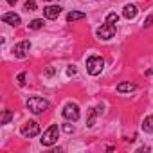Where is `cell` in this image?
<instances>
[{
	"instance_id": "ffe728a7",
	"label": "cell",
	"mask_w": 153,
	"mask_h": 153,
	"mask_svg": "<svg viewBox=\"0 0 153 153\" xmlns=\"http://www.w3.org/2000/svg\"><path fill=\"white\" fill-rule=\"evenodd\" d=\"M63 131L65 133H72L74 131V126L72 124H63Z\"/></svg>"
},
{
	"instance_id": "7a4b0ae2",
	"label": "cell",
	"mask_w": 153,
	"mask_h": 153,
	"mask_svg": "<svg viewBox=\"0 0 153 153\" xmlns=\"http://www.w3.org/2000/svg\"><path fill=\"white\" fill-rule=\"evenodd\" d=\"M103 67H105V59L101 56H90L87 59V70L90 76H97L103 72Z\"/></svg>"
},
{
	"instance_id": "44dd1931",
	"label": "cell",
	"mask_w": 153,
	"mask_h": 153,
	"mask_svg": "<svg viewBox=\"0 0 153 153\" xmlns=\"http://www.w3.org/2000/svg\"><path fill=\"white\" fill-rule=\"evenodd\" d=\"M56 70H54V67H47V70H45V76H47V78H51V76L54 74Z\"/></svg>"
},
{
	"instance_id": "5bb4252c",
	"label": "cell",
	"mask_w": 153,
	"mask_h": 153,
	"mask_svg": "<svg viewBox=\"0 0 153 153\" xmlns=\"http://www.w3.org/2000/svg\"><path fill=\"white\" fill-rule=\"evenodd\" d=\"M42 27H43V20L42 18H34L33 22H29V29H33V31L42 29Z\"/></svg>"
},
{
	"instance_id": "8fae6325",
	"label": "cell",
	"mask_w": 153,
	"mask_h": 153,
	"mask_svg": "<svg viewBox=\"0 0 153 153\" xmlns=\"http://www.w3.org/2000/svg\"><path fill=\"white\" fill-rule=\"evenodd\" d=\"M137 87H135V83H130V81H124V83H119L117 85V92L119 94H124V92H133Z\"/></svg>"
},
{
	"instance_id": "9c48e42d",
	"label": "cell",
	"mask_w": 153,
	"mask_h": 153,
	"mask_svg": "<svg viewBox=\"0 0 153 153\" xmlns=\"http://www.w3.org/2000/svg\"><path fill=\"white\" fill-rule=\"evenodd\" d=\"M137 13H139V9L133 6V4H128V6H124V9H123V16L124 18H135L137 16Z\"/></svg>"
},
{
	"instance_id": "9a60e30c",
	"label": "cell",
	"mask_w": 153,
	"mask_h": 153,
	"mask_svg": "<svg viewBox=\"0 0 153 153\" xmlns=\"http://www.w3.org/2000/svg\"><path fill=\"white\" fill-rule=\"evenodd\" d=\"M96 114H97L96 108H92V110H90V115H88V121H87V126H90V128L94 126V123H96Z\"/></svg>"
},
{
	"instance_id": "ba28073f",
	"label": "cell",
	"mask_w": 153,
	"mask_h": 153,
	"mask_svg": "<svg viewBox=\"0 0 153 153\" xmlns=\"http://www.w3.org/2000/svg\"><path fill=\"white\" fill-rule=\"evenodd\" d=\"M59 13H61V7H59V6H47V7H43V15H45V18H49V20L58 18Z\"/></svg>"
},
{
	"instance_id": "e0dca14e",
	"label": "cell",
	"mask_w": 153,
	"mask_h": 153,
	"mask_svg": "<svg viewBox=\"0 0 153 153\" xmlns=\"http://www.w3.org/2000/svg\"><path fill=\"white\" fill-rule=\"evenodd\" d=\"M24 7H25V11H36V2L34 0H27Z\"/></svg>"
},
{
	"instance_id": "30bf717a",
	"label": "cell",
	"mask_w": 153,
	"mask_h": 153,
	"mask_svg": "<svg viewBox=\"0 0 153 153\" xmlns=\"http://www.w3.org/2000/svg\"><path fill=\"white\" fill-rule=\"evenodd\" d=\"M2 22H6L9 25H18L20 24V16L15 15V13H6V15H2Z\"/></svg>"
},
{
	"instance_id": "52a82bcc",
	"label": "cell",
	"mask_w": 153,
	"mask_h": 153,
	"mask_svg": "<svg viewBox=\"0 0 153 153\" xmlns=\"http://www.w3.org/2000/svg\"><path fill=\"white\" fill-rule=\"evenodd\" d=\"M63 117L68 119V121H78V119H79V106L74 105V103L65 105V108H63Z\"/></svg>"
},
{
	"instance_id": "8992f818",
	"label": "cell",
	"mask_w": 153,
	"mask_h": 153,
	"mask_svg": "<svg viewBox=\"0 0 153 153\" xmlns=\"http://www.w3.org/2000/svg\"><path fill=\"white\" fill-rule=\"evenodd\" d=\"M22 135L24 137H27V139H31V137H36L38 133H40V124L36 123V121H27L24 126H22Z\"/></svg>"
},
{
	"instance_id": "603a6c76",
	"label": "cell",
	"mask_w": 153,
	"mask_h": 153,
	"mask_svg": "<svg viewBox=\"0 0 153 153\" xmlns=\"http://www.w3.org/2000/svg\"><path fill=\"white\" fill-rule=\"evenodd\" d=\"M67 74H68V76H74V74H76V68H74V67H68V68H67Z\"/></svg>"
},
{
	"instance_id": "cb8c5ba5",
	"label": "cell",
	"mask_w": 153,
	"mask_h": 153,
	"mask_svg": "<svg viewBox=\"0 0 153 153\" xmlns=\"http://www.w3.org/2000/svg\"><path fill=\"white\" fill-rule=\"evenodd\" d=\"M16 2H18V0H7V4H9V6H15Z\"/></svg>"
},
{
	"instance_id": "2e32d148",
	"label": "cell",
	"mask_w": 153,
	"mask_h": 153,
	"mask_svg": "<svg viewBox=\"0 0 153 153\" xmlns=\"http://www.w3.org/2000/svg\"><path fill=\"white\" fill-rule=\"evenodd\" d=\"M11 117H13L11 110H4V114H2V124H7L11 121Z\"/></svg>"
},
{
	"instance_id": "4fadbf2b",
	"label": "cell",
	"mask_w": 153,
	"mask_h": 153,
	"mask_svg": "<svg viewBox=\"0 0 153 153\" xmlns=\"http://www.w3.org/2000/svg\"><path fill=\"white\" fill-rule=\"evenodd\" d=\"M142 130L148 133H153V115H148L142 123Z\"/></svg>"
},
{
	"instance_id": "7c38bea8",
	"label": "cell",
	"mask_w": 153,
	"mask_h": 153,
	"mask_svg": "<svg viewBox=\"0 0 153 153\" xmlns=\"http://www.w3.org/2000/svg\"><path fill=\"white\" fill-rule=\"evenodd\" d=\"M87 15L85 13H81V11H70L68 15H67V22H78V20H83Z\"/></svg>"
},
{
	"instance_id": "277c9868",
	"label": "cell",
	"mask_w": 153,
	"mask_h": 153,
	"mask_svg": "<svg viewBox=\"0 0 153 153\" xmlns=\"http://www.w3.org/2000/svg\"><path fill=\"white\" fill-rule=\"evenodd\" d=\"M115 31H117V27H115V24H105V25H101L99 29H97V38H101V40H110V38H114L115 36Z\"/></svg>"
},
{
	"instance_id": "3957f363",
	"label": "cell",
	"mask_w": 153,
	"mask_h": 153,
	"mask_svg": "<svg viewBox=\"0 0 153 153\" xmlns=\"http://www.w3.org/2000/svg\"><path fill=\"white\" fill-rule=\"evenodd\" d=\"M58 133H59L58 124H51V126L43 131V135H42V144H43V146H52V144L58 140Z\"/></svg>"
},
{
	"instance_id": "7402d4cb",
	"label": "cell",
	"mask_w": 153,
	"mask_h": 153,
	"mask_svg": "<svg viewBox=\"0 0 153 153\" xmlns=\"http://www.w3.org/2000/svg\"><path fill=\"white\" fill-rule=\"evenodd\" d=\"M151 24H153V16H148V18H146V22H144V27H149Z\"/></svg>"
},
{
	"instance_id": "6da1fadb",
	"label": "cell",
	"mask_w": 153,
	"mask_h": 153,
	"mask_svg": "<svg viewBox=\"0 0 153 153\" xmlns=\"http://www.w3.org/2000/svg\"><path fill=\"white\" fill-rule=\"evenodd\" d=\"M27 108H29L33 114H42V112H45V110L49 108V101L43 99V97L34 96V97H29V99H27Z\"/></svg>"
},
{
	"instance_id": "ac0fdd59",
	"label": "cell",
	"mask_w": 153,
	"mask_h": 153,
	"mask_svg": "<svg viewBox=\"0 0 153 153\" xmlns=\"http://www.w3.org/2000/svg\"><path fill=\"white\" fill-rule=\"evenodd\" d=\"M117 20H119V15H117V13H110V15L106 16V22H108V24H117Z\"/></svg>"
},
{
	"instance_id": "d6986e66",
	"label": "cell",
	"mask_w": 153,
	"mask_h": 153,
	"mask_svg": "<svg viewBox=\"0 0 153 153\" xmlns=\"http://www.w3.org/2000/svg\"><path fill=\"white\" fill-rule=\"evenodd\" d=\"M16 81H18V85H20V87H24V85H25V72H20V74H18Z\"/></svg>"
},
{
	"instance_id": "d4e9b609",
	"label": "cell",
	"mask_w": 153,
	"mask_h": 153,
	"mask_svg": "<svg viewBox=\"0 0 153 153\" xmlns=\"http://www.w3.org/2000/svg\"><path fill=\"white\" fill-rule=\"evenodd\" d=\"M47 2H51V0H47Z\"/></svg>"
},
{
	"instance_id": "5b68a950",
	"label": "cell",
	"mask_w": 153,
	"mask_h": 153,
	"mask_svg": "<svg viewBox=\"0 0 153 153\" xmlns=\"http://www.w3.org/2000/svg\"><path fill=\"white\" fill-rule=\"evenodd\" d=\"M29 51H31V42H29V40H24V42H20V43H16V45L13 47V54H15V58H20V59L27 58Z\"/></svg>"
}]
</instances>
